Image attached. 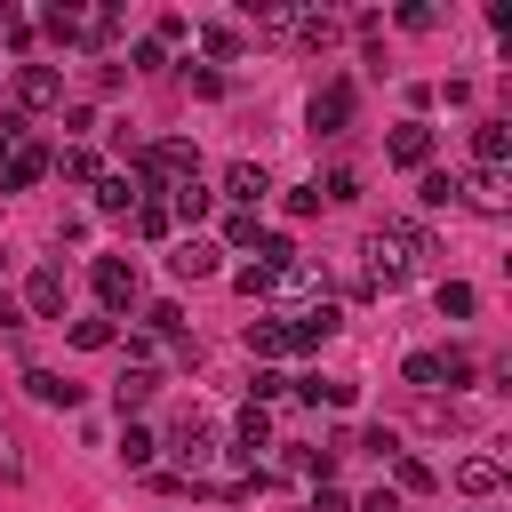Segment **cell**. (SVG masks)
Masks as SVG:
<instances>
[{"label": "cell", "instance_id": "obj_10", "mask_svg": "<svg viewBox=\"0 0 512 512\" xmlns=\"http://www.w3.org/2000/svg\"><path fill=\"white\" fill-rule=\"evenodd\" d=\"M280 320H288V352H320V344L344 328L336 304H304V312H280Z\"/></svg>", "mask_w": 512, "mask_h": 512}, {"label": "cell", "instance_id": "obj_31", "mask_svg": "<svg viewBox=\"0 0 512 512\" xmlns=\"http://www.w3.org/2000/svg\"><path fill=\"white\" fill-rule=\"evenodd\" d=\"M72 344H80V352H112V344H120V328L96 312V320H72Z\"/></svg>", "mask_w": 512, "mask_h": 512}, {"label": "cell", "instance_id": "obj_30", "mask_svg": "<svg viewBox=\"0 0 512 512\" xmlns=\"http://www.w3.org/2000/svg\"><path fill=\"white\" fill-rule=\"evenodd\" d=\"M432 304H440L448 320H472V304H480V296H472V280H440V288H432Z\"/></svg>", "mask_w": 512, "mask_h": 512}, {"label": "cell", "instance_id": "obj_12", "mask_svg": "<svg viewBox=\"0 0 512 512\" xmlns=\"http://www.w3.org/2000/svg\"><path fill=\"white\" fill-rule=\"evenodd\" d=\"M40 176H48V144L16 136V144H8V160H0V184H8V192H32Z\"/></svg>", "mask_w": 512, "mask_h": 512}, {"label": "cell", "instance_id": "obj_19", "mask_svg": "<svg viewBox=\"0 0 512 512\" xmlns=\"http://www.w3.org/2000/svg\"><path fill=\"white\" fill-rule=\"evenodd\" d=\"M24 392H32L40 408H80V384L56 376V368H24Z\"/></svg>", "mask_w": 512, "mask_h": 512}, {"label": "cell", "instance_id": "obj_15", "mask_svg": "<svg viewBox=\"0 0 512 512\" xmlns=\"http://www.w3.org/2000/svg\"><path fill=\"white\" fill-rule=\"evenodd\" d=\"M472 160L480 168H512V120H496V112L472 120Z\"/></svg>", "mask_w": 512, "mask_h": 512}, {"label": "cell", "instance_id": "obj_11", "mask_svg": "<svg viewBox=\"0 0 512 512\" xmlns=\"http://www.w3.org/2000/svg\"><path fill=\"white\" fill-rule=\"evenodd\" d=\"M384 160L424 176V168H432V128H424V120H392V136H384Z\"/></svg>", "mask_w": 512, "mask_h": 512}, {"label": "cell", "instance_id": "obj_17", "mask_svg": "<svg viewBox=\"0 0 512 512\" xmlns=\"http://www.w3.org/2000/svg\"><path fill=\"white\" fill-rule=\"evenodd\" d=\"M88 192H96V216H128V208L144 200V184H136L128 168H104V176H96Z\"/></svg>", "mask_w": 512, "mask_h": 512}, {"label": "cell", "instance_id": "obj_1", "mask_svg": "<svg viewBox=\"0 0 512 512\" xmlns=\"http://www.w3.org/2000/svg\"><path fill=\"white\" fill-rule=\"evenodd\" d=\"M432 232L416 224V216H384L368 240H360V296H384V288H400V280H416V272H432Z\"/></svg>", "mask_w": 512, "mask_h": 512}, {"label": "cell", "instance_id": "obj_29", "mask_svg": "<svg viewBox=\"0 0 512 512\" xmlns=\"http://www.w3.org/2000/svg\"><path fill=\"white\" fill-rule=\"evenodd\" d=\"M208 200H216L208 184H184V192H168V216H176V224H200V216H208Z\"/></svg>", "mask_w": 512, "mask_h": 512}, {"label": "cell", "instance_id": "obj_24", "mask_svg": "<svg viewBox=\"0 0 512 512\" xmlns=\"http://www.w3.org/2000/svg\"><path fill=\"white\" fill-rule=\"evenodd\" d=\"M392 496H432V464L400 448V456H392Z\"/></svg>", "mask_w": 512, "mask_h": 512}, {"label": "cell", "instance_id": "obj_26", "mask_svg": "<svg viewBox=\"0 0 512 512\" xmlns=\"http://www.w3.org/2000/svg\"><path fill=\"white\" fill-rule=\"evenodd\" d=\"M192 40H200V56H208V64H232V56H240V48H248V40H240V32H232V24H200V32H192Z\"/></svg>", "mask_w": 512, "mask_h": 512}, {"label": "cell", "instance_id": "obj_44", "mask_svg": "<svg viewBox=\"0 0 512 512\" xmlns=\"http://www.w3.org/2000/svg\"><path fill=\"white\" fill-rule=\"evenodd\" d=\"M64 136H72V144H80V136H96V112H88V104H72V112H64Z\"/></svg>", "mask_w": 512, "mask_h": 512}, {"label": "cell", "instance_id": "obj_18", "mask_svg": "<svg viewBox=\"0 0 512 512\" xmlns=\"http://www.w3.org/2000/svg\"><path fill=\"white\" fill-rule=\"evenodd\" d=\"M248 352H256L264 368H272V360H296V352H288V320H280V312H264V320H248Z\"/></svg>", "mask_w": 512, "mask_h": 512}, {"label": "cell", "instance_id": "obj_20", "mask_svg": "<svg viewBox=\"0 0 512 512\" xmlns=\"http://www.w3.org/2000/svg\"><path fill=\"white\" fill-rule=\"evenodd\" d=\"M48 176H64V184H96L104 160H96L88 144H64V152H48Z\"/></svg>", "mask_w": 512, "mask_h": 512}, {"label": "cell", "instance_id": "obj_7", "mask_svg": "<svg viewBox=\"0 0 512 512\" xmlns=\"http://www.w3.org/2000/svg\"><path fill=\"white\" fill-rule=\"evenodd\" d=\"M16 112H64V72L56 64H16Z\"/></svg>", "mask_w": 512, "mask_h": 512}, {"label": "cell", "instance_id": "obj_22", "mask_svg": "<svg viewBox=\"0 0 512 512\" xmlns=\"http://www.w3.org/2000/svg\"><path fill=\"white\" fill-rule=\"evenodd\" d=\"M416 200H424V208H456V200H464V176H456V168H424V176H416Z\"/></svg>", "mask_w": 512, "mask_h": 512}, {"label": "cell", "instance_id": "obj_40", "mask_svg": "<svg viewBox=\"0 0 512 512\" xmlns=\"http://www.w3.org/2000/svg\"><path fill=\"white\" fill-rule=\"evenodd\" d=\"M304 512H352V496H344V488H336V480H320V488H312V504H304Z\"/></svg>", "mask_w": 512, "mask_h": 512}, {"label": "cell", "instance_id": "obj_23", "mask_svg": "<svg viewBox=\"0 0 512 512\" xmlns=\"http://www.w3.org/2000/svg\"><path fill=\"white\" fill-rule=\"evenodd\" d=\"M160 392V368H120V384H112V400H120V416H136L144 400Z\"/></svg>", "mask_w": 512, "mask_h": 512}, {"label": "cell", "instance_id": "obj_13", "mask_svg": "<svg viewBox=\"0 0 512 512\" xmlns=\"http://www.w3.org/2000/svg\"><path fill=\"white\" fill-rule=\"evenodd\" d=\"M264 192H272L264 160H232V168H224V200H232V208H248V216H256V208H264Z\"/></svg>", "mask_w": 512, "mask_h": 512}, {"label": "cell", "instance_id": "obj_4", "mask_svg": "<svg viewBox=\"0 0 512 512\" xmlns=\"http://www.w3.org/2000/svg\"><path fill=\"white\" fill-rule=\"evenodd\" d=\"M160 448H168V456H176V472H184V480H200V472H208V464H216V456H224V448H216V432H208V424H200V416H176V424H168V440H160Z\"/></svg>", "mask_w": 512, "mask_h": 512}, {"label": "cell", "instance_id": "obj_2", "mask_svg": "<svg viewBox=\"0 0 512 512\" xmlns=\"http://www.w3.org/2000/svg\"><path fill=\"white\" fill-rule=\"evenodd\" d=\"M256 24H264L272 40H296V48H328V40H336V16H328V8H296V0H264Z\"/></svg>", "mask_w": 512, "mask_h": 512}, {"label": "cell", "instance_id": "obj_25", "mask_svg": "<svg viewBox=\"0 0 512 512\" xmlns=\"http://www.w3.org/2000/svg\"><path fill=\"white\" fill-rule=\"evenodd\" d=\"M40 32H48L56 48H80V32H88V8H48V16H40Z\"/></svg>", "mask_w": 512, "mask_h": 512}, {"label": "cell", "instance_id": "obj_16", "mask_svg": "<svg viewBox=\"0 0 512 512\" xmlns=\"http://www.w3.org/2000/svg\"><path fill=\"white\" fill-rule=\"evenodd\" d=\"M464 200L488 208V216H504V208H512V168H472V176H464Z\"/></svg>", "mask_w": 512, "mask_h": 512}, {"label": "cell", "instance_id": "obj_45", "mask_svg": "<svg viewBox=\"0 0 512 512\" xmlns=\"http://www.w3.org/2000/svg\"><path fill=\"white\" fill-rule=\"evenodd\" d=\"M352 512H400V496H392V488H368V496H360Z\"/></svg>", "mask_w": 512, "mask_h": 512}, {"label": "cell", "instance_id": "obj_28", "mask_svg": "<svg viewBox=\"0 0 512 512\" xmlns=\"http://www.w3.org/2000/svg\"><path fill=\"white\" fill-rule=\"evenodd\" d=\"M152 456H160V432H144V424H128V432H120V464H128V472H144Z\"/></svg>", "mask_w": 512, "mask_h": 512}, {"label": "cell", "instance_id": "obj_38", "mask_svg": "<svg viewBox=\"0 0 512 512\" xmlns=\"http://www.w3.org/2000/svg\"><path fill=\"white\" fill-rule=\"evenodd\" d=\"M184 88H192V96H224V72H216V64H184Z\"/></svg>", "mask_w": 512, "mask_h": 512}, {"label": "cell", "instance_id": "obj_36", "mask_svg": "<svg viewBox=\"0 0 512 512\" xmlns=\"http://www.w3.org/2000/svg\"><path fill=\"white\" fill-rule=\"evenodd\" d=\"M232 288H240L248 304H264V296H272V272H264V264H240V272H232Z\"/></svg>", "mask_w": 512, "mask_h": 512}, {"label": "cell", "instance_id": "obj_37", "mask_svg": "<svg viewBox=\"0 0 512 512\" xmlns=\"http://www.w3.org/2000/svg\"><path fill=\"white\" fill-rule=\"evenodd\" d=\"M280 392H288V376H280V368H256V376H248V400H256V408H272Z\"/></svg>", "mask_w": 512, "mask_h": 512}, {"label": "cell", "instance_id": "obj_39", "mask_svg": "<svg viewBox=\"0 0 512 512\" xmlns=\"http://www.w3.org/2000/svg\"><path fill=\"white\" fill-rule=\"evenodd\" d=\"M432 24H440L432 0H408V8H400V32H432Z\"/></svg>", "mask_w": 512, "mask_h": 512}, {"label": "cell", "instance_id": "obj_5", "mask_svg": "<svg viewBox=\"0 0 512 512\" xmlns=\"http://www.w3.org/2000/svg\"><path fill=\"white\" fill-rule=\"evenodd\" d=\"M352 104H360L352 80H320L312 104H304V128H312V136H344V128H352Z\"/></svg>", "mask_w": 512, "mask_h": 512}, {"label": "cell", "instance_id": "obj_27", "mask_svg": "<svg viewBox=\"0 0 512 512\" xmlns=\"http://www.w3.org/2000/svg\"><path fill=\"white\" fill-rule=\"evenodd\" d=\"M128 224H136L144 240H168V232H176V216H168V200H136V208H128Z\"/></svg>", "mask_w": 512, "mask_h": 512}, {"label": "cell", "instance_id": "obj_42", "mask_svg": "<svg viewBox=\"0 0 512 512\" xmlns=\"http://www.w3.org/2000/svg\"><path fill=\"white\" fill-rule=\"evenodd\" d=\"M128 64H136V72H160V64H168V48H160V40H136V48H128Z\"/></svg>", "mask_w": 512, "mask_h": 512}, {"label": "cell", "instance_id": "obj_43", "mask_svg": "<svg viewBox=\"0 0 512 512\" xmlns=\"http://www.w3.org/2000/svg\"><path fill=\"white\" fill-rule=\"evenodd\" d=\"M280 208H288V216H320V184H296Z\"/></svg>", "mask_w": 512, "mask_h": 512}, {"label": "cell", "instance_id": "obj_6", "mask_svg": "<svg viewBox=\"0 0 512 512\" xmlns=\"http://www.w3.org/2000/svg\"><path fill=\"white\" fill-rule=\"evenodd\" d=\"M96 304H104V320H120V312H136L144 304V288H136V264H120V256H96Z\"/></svg>", "mask_w": 512, "mask_h": 512}, {"label": "cell", "instance_id": "obj_21", "mask_svg": "<svg viewBox=\"0 0 512 512\" xmlns=\"http://www.w3.org/2000/svg\"><path fill=\"white\" fill-rule=\"evenodd\" d=\"M456 488H464V496H496V488H504V456H464V464H456Z\"/></svg>", "mask_w": 512, "mask_h": 512}, {"label": "cell", "instance_id": "obj_3", "mask_svg": "<svg viewBox=\"0 0 512 512\" xmlns=\"http://www.w3.org/2000/svg\"><path fill=\"white\" fill-rule=\"evenodd\" d=\"M400 376H408L424 400H440V392L472 384V352H464V344H448V352H408V360H400Z\"/></svg>", "mask_w": 512, "mask_h": 512}, {"label": "cell", "instance_id": "obj_32", "mask_svg": "<svg viewBox=\"0 0 512 512\" xmlns=\"http://www.w3.org/2000/svg\"><path fill=\"white\" fill-rule=\"evenodd\" d=\"M256 240H264V224H256L248 208H232V216H224V240H216V248H256Z\"/></svg>", "mask_w": 512, "mask_h": 512}, {"label": "cell", "instance_id": "obj_41", "mask_svg": "<svg viewBox=\"0 0 512 512\" xmlns=\"http://www.w3.org/2000/svg\"><path fill=\"white\" fill-rule=\"evenodd\" d=\"M152 40H160V48H176V40H192V24H184V16H176V8H168V16H160V24H152Z\"/></svg>", "mask_w": 512, "mask_h": 512}, {"label": "cell", "instance_id": "obj_14", "mask_svg": "<svg viewBox=\"0 0 512 512\" xmlns=\"http://www.w3.org/2000/svg\"><path fill=\"white\" fill-rule=\"evenodd\" d=\"M216 264H224V248H216V240H200V232H184V240L168 248V272H176V280H208Z\"/></svg>", "mask_w": 512, "mask_h": 512}, {"label": "cell", "instance_id": "obj_46", "mask_svg": "<svg viewBox=\"0 0 512 512\" xmlns=\"http://www.w3.org/2000/svg\"><path fill=\"white\" fill-rule=\"evenodd\" d=\"M24 136V120H0V160H8V144Z\"/></svg>", "mask_w": 512, "mask_h": 512}, {"label": "cell", "instance_id": "obj_47", "mask_svg": "<svg viewBox=\"0 0 512 512\" xmlns=\"http://www.w3.org/2000/svg\"><path fill=\"white\" fill-rule=\"evenodd\" d=\"M472 512H488V504H472Z\"/></svg>", "mask_w": 512, "mask_h": 512}, {"label": "cell", "instance_id": "obj_33", "mask_svg": "<svg viewBox=\"0 0 512 512\" xmlns=\"http://www.w3.org/2000/svg\"><path fill=\"white\" fill-rule=\"evenodd\" d=\"M352 448H368L376 464H392V456H400V432H392V424H368V432H360Z\"/></svg>", "mask_w": 512, "mask_h": 512}, {"label": "cell", "instance_id": "obj_34", "mask_svg": "<svg viewBox=\"0 0 512 512\" xmlns=\"http://www.w3.org/2000/svg\"><path fill=\"white\" fill-rule=\"evenodd\" d=\"M120 32V8H88V32H80V48H104Z\"/></svg>", "mask_w": 512, "mask_h": 512}, {"label": "cell", "instance_id": "obj_8", "mask_svg": "<svg viewBox=\"0 0 512 512\" xmlns=\"http://www.w3.org/2000/svg\"><path fill=\"white\" fill-rule=\"evenodd\" d=\"M272 296H280L288 312H304V304H328V280L312 272V256H296V264H280V272H272Z\"/></svg>", "mask_w": 512, "mask_h": 512}, {"label": "cell", "instance_id": "obj_9", "mask_svg": "<svg viewBox=\"0 0 512 512\" xmlns=\"http://www.w3.org/2000/svg\"><path fill=\"white\" fill-rule=\"evenodd\" d=\"M64 304H72V280H64V264H40V272L24 280V312H32V320H64Z\"/></svg>", "mask_w": 512, "mask_h": 512}, {"label": "cell", "instance_id": "obj_35", "mask_svg": "<svg viewBox=\"0 0 512 512\" xmlns=\"http://www.w3.org/2000/svg\"><path fill=\"white\" fill-rule=\"evenodd\" d=\"M320 200H360V168H328L320 176Z\"/></svg>", "mask_w": 512, "mask_h": 512}]
</instances>
